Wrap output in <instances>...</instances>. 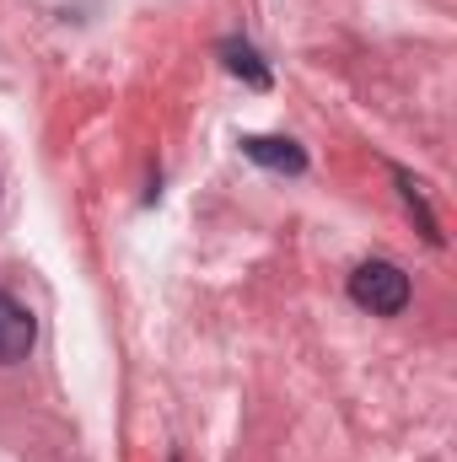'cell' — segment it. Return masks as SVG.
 Masks as SVG:
<instances>
[{"mask_svg": "<svg viewBox=\"0 0 457 462\" xmlns=\"http://www.w3.org/2000/svg\"><path fill=\"white\" fill-rule=\"evenodd\" d=\"M221 54H227V70H231V76H242V81H247V87H258V92L269 87V70L258 65L253 43H242V38H227V43H221Z\"/></svg>", "mask_w": 457, "mask_h": 462, "instance_id": "obj_4", "label": "cell"}, {"mask_svg": "<svg viewBox=\"0 0 457 462\" xmlns=\"http://www.w3.org/2000/svg\"><path fill=\"white\" fill-rule=\"evenodd\" d=\"M350 301L366 307V312H377V318H393V312L409 307V274H404L398 263L371 258V263H360V269L350 274Z\"/></svg>", "mask_w": 457, "mask_h": 462, "instance_id": "obj_1", "label": "cell"}, {"mask_svg": "<svg viewBox=\"0 0 457 462\" xmlns=\"http://www.w3.org/2000/svg\"><path fill=\"white\" fill-rule=\"evenodd\" d=\"M242 156L269 167V172H307V156L296 140H280V134H242Z\"/></svg>", "mask_w": 457, "mask_h": 462, "instance_id": "obj_3", "label": "cell"}, {"mask_svg": "<svg viewBox=\"0 0 457 462\" xmlns=\"http://www.w3.org/2000/svg\"><path fill=\"white\" fill-rule=\"evenodd\" d=\"M33 339H38V323H33V312H27L16 296H5V291H0V365H11V360H27Z\"/></svg>", "mask_w": 457, "mask_h": 462, "instance_id": "obj_2", "label": "cell"}]
</instances>
